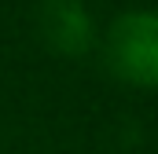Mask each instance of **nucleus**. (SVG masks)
<instances>
[{
	"instance_id": "nucleus-2",
	"label": "nucleus",
	"mask_w": 158,
	"mask_h": 154,
	"mask_svg": "<svg viewBox=\"0 0 158 154\" xmlns=\"http://www.w3.org/2000/svg\"><path fill=\"white\" fill-rule=\"evenodd\" d=\"M37 30L40 40L55 51V55H85L96 40L92 26V11L81 0H44L37 11Z\"/></svg>"
},
{
	"instance_id": "nucleus-1",
	"label": "nucleus",
	"mask_w": 158,
	"mask_h": 154,
	"mask_svg": "<svg viewBox=\"0 0 158 154\" xmlns=\"http://www.w3.org/2000/svg\"><path fill=\"white\" fill-rule=\"evenodd\" d=\"M103 55L110 74L132 88H158V11L132 7L107 30Z\"/></svg>"
}]
</instances>
